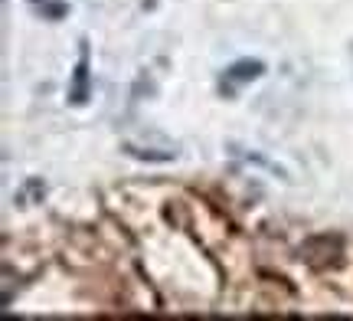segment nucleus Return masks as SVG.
<instances>
[{
	"instance_id": "obj_1",
	"label": "nucleus",
	"mask_w": 353,
	"mask_h": 321,
	"mask_svg": "<svg viewBox=\"0 0 353 321\" xmlns=\"http://www.w3.org/2000/svg\"><path fill=\"white\" fill-rule=\"evenodd\" d=\"M262 72H265V63H259V59H242V63L229 66L226 79H223V92H232L239 82H252V79H259Z\"/></svg>"
},
{
	"instance_id": "obj_3",
	"label": "nucleus",
	"mask_w": 353,
	"mask_h": 321,
	"mask_svg": "<svg viewBox=\"0 0 353 321\" xmlns=\"http://www.w3.org/2000/svg\"><path fill=\"white\" fill-rule=\"evenodd\" d=\"M30 3V10L39 13V17H46V20H63L69 7H65L63 0H26Z\"/></svg>"
},
{
	"instance_id": "obj_2",
	"label": "nucleus",
	"mask_w": 353,
	"mask_h": 321,
	"mask_svg": "<svg viewBox=\"0 0 353 321\" xmlns=\"http://www.w3.org/2000/svg\"><path fill=\"white\" fill-rule=\"evenodd\" d=\"M69 99H72V105H85V99H88V50H85V43H82V52H79V66H76L72 89H69Z\"/></svg>"
}]
</instances>
